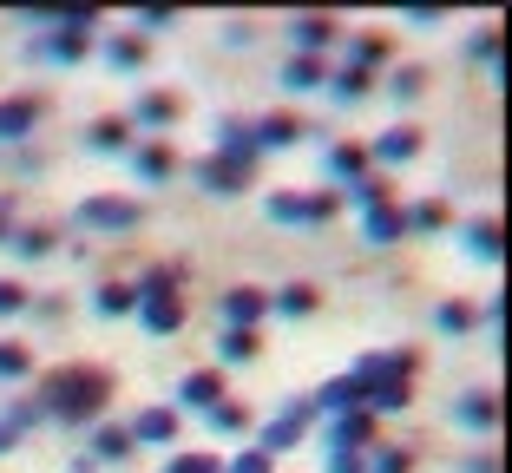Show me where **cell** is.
<instances>
[{
  "instance_id": "obj_1",
  "label": "cell",
  "mask_w": 512,
  "mask_h": 473,
  "mask_svg": "<svg viewBox=\"0 0 512 473\" xmlns=\"http://www.w3.org/2000/svg\"><path fill=\"white\" fill-rule=\"evenodd\" d=\"M112 395H119V388H112V375H106V368H92V362H73V368L40 375V414H53V421H66V428L99 421Z\"/></svg>"
},
{
  "instance_id": "obj_2",
  "label": "cell",
  "mask_w": 512,
  "mask_h": 473,
  "mask_svg": "<svg viewBox=\"0 0 512 473\" xmlns=\"http://www.w3.org/2000/svg\"><path fill=\"white\" fill-rule=\"evenodd\" d=\"M138 316H145L151 336H178V329H184V296H178V276H171V270L145 276V290H138Z\"/></svg>"
},
{
  "instance_id": "obj_3",
  "label": "cell",
  "mask_w": 512,
  "mask_h": 473,
  "mask_svg": "<svg viewBox=\"0 0 512 473\" xmlns=\"http://www.w3.org/2000/svg\"><path fill=\"white\" fill-rule=\"evenodd\" d=\"M309 428H316V401H289V408L283 414H276V421H270V428H263V441H256V447H263V454H283V447H296L302 441V434H309Z\"/></svg>"
},
{
  "instance_id": "obj_4",
  "label": "cell",
  "mask_w": 512,
  "mask_h": 473,
  "mask_svg": "<svg viewBox=\"0 0 512 473\" xmlns=\"http://www.w3.org/2000/svg\"><path fill=\"white\" fill-rule=\"evenodd\" d=\"M362 447H375V414L368 408L329 414V447H322V454H362Z\"/></svg>"
},
{
  "instance_id": "obj_5",
  "label": "cell",
  "mask_w": 512,
  "mask_h": 473,
  "mask_svg": "<svg viewBox=\"0 0 512 473\" xmlns=\"http://www.w3.org/2000/svg\"><path fill=\"white\" fill-rule=\"evenodd\" d=\"M224 329H256V322L270 316V290H256V283H237V290H224Z\"/></svg>"
},
{
  "instance_id": "obj_6",
  "label": "cell",
  "mask_w": 512,
  "mask_h": 473,
  "mask_svg": "<svg viewBox=\"0 0 512 473\" xmlns=\"http://www.w3.org/2000/svg\"><path fill=\"white\" fill-rule=\"evenodd\" d=\"M79 224L119 237V230H138V204L132 198H86V204H79Z\"/></svg>"
},
{
  "instance_id": "obj_7",
  "label": "cell",
  "mask_w": 512,
  "mask_h": 473,
  "mask_svg": "<svg viewBox=\"0 0 512 473\" xmlns=\"http://www.w3.org/2000/svg\"><path fill=\"white\" fill-rule=\"evenodd\" d=\"M250 171H256V158H204V165H197V178H204V191H224V198H237L243 184H250Z\"/></svg>"
},
{
  "instance_id": "obj_8",
  "label": "cell",
  "mask_w": 512,
  "mask_h": 473,
  "mask_svg": "<svg viewBox=\"0 0 512 473\" xmlns=\"http://www.w3.org/2000/svg\"><path fill=\"white\" fill-rule=\"evenodd\" d=\"M407 158H421V125H388L368 145V165H407Z\"/></svg>"
},
{
  "instance_id": "obj_9",
  "label": "cell",
  "mask_w": 512,
  "mask_h": 473,
  "mask_svg": "<svg viewBox=\"0 0 512 473\" xmlns=\"http://www.w3.org/2000/svg\"><path fill=\"white\" fill-rule=\"evenodd\" d=\"M178 434H184V414L178 408H145L132 421V447L145 441V447H178Z\"/></svg>"
},
{
  "instance_id": "obj_10",
  "label": "cell",
  "mask_w": 512,
  "mask_h": 473,
  "mask_svg": "<svg viewBox=\"0 0 512 473\" xmlns=\"http://www.w3.org/2000/svg\"><path fill=\"white\" fill-rule=\"evenodd\" d=\"M178 119H184V99L165 92V86H151L145 99H138V112H132V125H151V132H165V125H178Z\"/></svg>"
},
{
  "instance_id": "obj_11",
  "label": "cell",
  "mask_w": 512,
  "mask_h": 473,
  "mask_svg": "<svg viewBox=\"0 0 512 473\" xmlns=\"http://www.w3.org/2000/svg\"><path fill=\"white\" fill-rule=\"evenodd\" d=\"M178 401H184V408H197V414H211L217 401H224V368H197V375H184Z\"/></svg>"
},
{
  "instance_id": "obj_12",
  "label": "cell",
  "mask_w": 512,
  "mask_h": 473,
  "mask_svg": "<svg viewBox=\"0 0 512 473\" xmlns=\"http://www.w3.org/2000/svg\"><path fill=\"white\" fill-rule=\"evenodd\" d=\"M289 33H296V53H329L335 46V20L329 14H302V20H289Z\"/></svg>"
},
{
  "instance_id": "obj_13",
  "label": "cell",
  "mask_w": 512,
  "mask_h": 473,
  "mask_svg": "<svg viewBox=\"0 0 512 473\" xmlns=\"http://www.w3.org/2000/svg\"><path fill=\"white\" fill-rule=\"evenodd\" d=\"M362 408V382L355 375H335V382L316 388V414H355Z\"/></svg>"
},
{
  "instance_id": "obj_14",
  "label": "cell",
  "mask_w": 512,
  "mask_h": 473,
  "mask_svg": "<svg viewBox=\"0 0 512 473\" xmlns=\"http://www.w3.org/2000/svg\"><path fill=\"white\" fill-rule=\"evenodd\" d=\"M283 86H289V92L329 86V60H316V53H289V60H283Z\"/></svg>"
},
{
  "instance_id": "obj_15",
  "label": "cell",
  "mask_w": 512,
  "mask_h": 473,
  "mask_svg": "<svg viewBox=\"0 0 512 473\" xmlns=\"http://www.w3.org/2000/svg\"><path fill=\"white\" fill-rule=\"evenodd\" d=\"M460 428H473V434H493V428H499V401L486 395V388L460 395Z\"/></svg>"
},
{
  "instance_id": "obj_16",
  "label": "cell",
  "mask_w": 512,
  "mask_h": 473,
  "mask_svg": "<svg viewBox=\"0 0 512 473\" xmlns=\"http://www.w3.org/2000/svg\"><path fill=\"white\" fill-rule=\"evenodd\" d=\"M250 138H256V145H270V152H276V145H296L302 119H296V112H270L263 125H250Z\"/></svg>"
},
{
  "instance_id": "obj_17",
  "label": "cell",
  "mask_w": 512,
  "mask_h": 473,
  "mask_svg": "<svg viewBox=\"0 0 512 473\" xmlns=\"http://www.w3.org/2000/svg\"><path fill=\"white\" fill-rule=\"evenodd\" d=\"M329 178L335 184H362L368 178V152L362 145H329Z\"/></svg>"
},
{
  "instance_id": "obj_18",
  "label": "cell",
  "mask_w": 512,
  "mask_h": 473,
  "mask_svg": "<svg viewBox=\"0 0 512 473\" xmlns=\"http://www.w3.org/2000/svg\"><path fill=\"white\" fill-rule=\"evenodd\" d=\"M453 224V211L440 198H421L414 211H401V230H421V237H434V230H447Z\"/></svg>"
},
{
  "instance_id": "obj_19",
  "label": "cell",
  "mask_w": 512,
  "mask_h": 473,
  "mask_svg": "<svg viewBox=\"0 0 512 473\" xmlns=\"http://www.w3.org/2000/svg\"><path fill=\"white\" fill-rule=\"evenodd\" d=\"M33 119H40V99H7L0 106V138H27Z\"/></svg>"
},
{
  "instance_id": "obj_20",
  "label": "cell",
  "mask_w": 512,
  "mask_h": 473,
  "mask_svg": "<svg viewBox=\"0 0 512 473\" xmlns=\"http://www.w3.org/2000/svg\"><path fill=\"white\" fill-rule=\"evenodd\" d=\"M106 66H112V73L145 66V40H138V33H112V40H106Z\"/></svg>"
},
{
  "instance_id": "obj_21",
  "label": "cell",
  "mask_w": 512,
  "mask_h": 473,
  "mask_svg": "<svg viewBox=\"0 0 512 473\" xmlns=\"http://www.w3.org/2000/svg\"><path fill=\"white\" fill-rule=\"evenodd\" d=\"M217 152H224V158H256L250 119H224V125H217Z\"/></svg>"
},
{
  "instance_id": "obj_22",
  "label": "cell",
  "mask_w": 512,
  "mask_h": 473,
  "mask_svg": "<svg viewBox=\"0 0 512 473\" xmlns=\"http://www.w3.org/2000/svg\"><path fill=\"white\" fill-rule=\"evenodd\" d=\"M92 460H132V428H92Z\"/></svg>"
},
{
  "instance_id": "obj_23",
  "label": "cell",
  "mask_w": 512,
  "mask_h": 473,
  "mask_svg": "<svg viewBox=\"0 0 512 473\" xmlns=\"http://www.w3.org/2000/svg\"><path fill=\"white\" fill-rule=\"evenodd\" d=\"M86 46H92V33H73V27H53L46 33V60H86Z\"/></svg>"
},
{
  "instance_id": "obj_24",
  "label": "cell",
  "mask_w": 512,
  "mask_h": 473,
  "mask_svg": "<svg viewBox=\"0 0 512 473\" xmlns=\"http://www.w3.org/2000/svg\"><path fill=\"white\" fill-rule=\"evenodd\" d=\"M434 329H440V336H467V329H480V309H473V303H440Z\"/></svg>"
},
{
  "instance_id": "obj_25",
  "label": "cell",
  "mask_w": 512,
  "mask_h": 473,
  "mask_svg": "<svg viewBox=\"0 0 512 473\" xmlns=\"http://www.w3.org/2000/svg\"><path fill=\"white\" fill-rule=\"evenodd\" d=\"M256 349H263V336H256V329H224V342H217V355H224V362H256Z\"/></svg>"
},
{
  "instance_id": "obj_26",
  "label": "cell",
  "mask_w": 512,
  "mask_h": 473,
  "mask_svg": "<svg viewBox=\"0 0 512 473\" xmlns=\"http://www.w3.org/2000/svg\"><path fill=\"white\" fill-rule=\"evenodd\" d=\"M132 145V119H99L92 125V152H125Z\"/></svg>"
},
{
  "instance_id": "obj_27",
  "label": "cell",
  "mask_w": 512,
  "mask_h": 473,
  "mask_svg": "<svg viewBox=\"0 0 512 473\" xmlns=\"http://www.w3.org/2000/svg\"><path fill=\"white\" fill-rule=\"evenodd\" d=\"M467 250L480 263H499V224L493 217H480V224H467Z\"/></svg>"
},
{
  "instance_id": "obj_28",
  "label": "cell",
  "mask_w": 512,
  "mask_h": 473,
  "mask_svg": "<svg viewBox=\"0 0 512 473\" xmlns=\"http://www.w3.org/2000/svg\"><path fill=\"white\" fill-rule=\"evenodd\" d=\"M394 237H407L401 211H394V204H375V211H368V244H394Z\"/></svg>"
},
{
  "instance_id": "obj_29",
  "label": "cell",
  "mask_w": 512,
  "mask_h": 473,
  "mask_svg": "<svg viewBox=\"0 0 512 473\" xmlns=\"http://www.w3.org/2000/svg\"><path fill=\"white\" fill-rule=\"evenodd\" d=\"M335 79V99H368V92H375V73H362V66L348 60L342 73H329Z\"/></svg>"
},
{
  "instance_id": "obj_30",
  "label": "cell",
  "mask_w": 512,
  "mask_h": 473,
  "mask_svg": "<svg viewBox=\"0 0 512 473\" xmlns=\"http://www.w3.org/2000/svg\"><path fill=\"white\" fill-rule=\"evenodd\" d=\"M270 309L276 316H309V309H316V290H309V283H289V290L270 296Z\"/></svg>"
},
{
  "instance_id": "obj_31",
  "label": "cell",
  "mask_w": 512,
  "mask_h": 473,
  "mask_svg": "<svg viewBox=\"0 0 512 473\" xmlns=\"http://www.w3.org/2000/svg\"><path fill=\"white\" fill-rule=\"evenodd\" d=\"M204 421H211V434H243L250 428V408H243V401H217Z\"/></svg>"
},
{
  "instance_id": "obj_32",
  "label": "cell",
  "mask_w": 512,
  "mask_h": 473,
  "mask_svg": "<svg viewBox=\"0 0 512 473\" xmlns=\"http://www.w3.org/2000/svg\"><path fill=\"white\" fill-rule=\"evenodd\" d=\"M388 33H362V40H355V66H362V73H375V66H388Z\"/></svg>"
},
{
  "instance_id": "obj_33",
  "label": "cell",
  "mask_w": 512,
  "mask_h": 473,
  "mask_svg": "<svg viewBox=\"0 0 512 473\" xmlns=\"http://www.w3.org/2000/svg\"><path fill=\"white\" fill-rule=\"evenodd\" d=\"M171 171H178V152H171V145H145V152H138V178H171Z\"/></svg>"
},
{
  "instance_id": "obj_34",
  "label": "cell",
  "mask_w": 512,
  "mask_h": 473,
  "mask_svg": "<svg viewBox=\"0 0 512 473\" xmlns=\"http://www.w3.org/2000/svg\"><path fill=\"white\" fill-rule=\"evenodd\" d=\"M132 309H138L132 283H106V290H99V316H132Z\"/></svg>"
},
{
  "instance_id": "obj_35",
  "label": "cell",
  "mask_w": 512,
  "mask_h": 473,
  "mask_svg": "<svg viewBox=\"0 0 512 473\" xmlns=\"http://www.w3.org/2000/svg\"><path fill=\"white\" fill-rule=\"evenodd\" d=\"M33 375V355L20 342H0V382H27Z\"/></svg>"
},
{
  "instance_id": "obj_36",
  "label": "cell",
  "mask_w": 512,
  "mask_h": 473,
  "mask_svg": "<svg viewBox=\"0 0 512 473\" xmlns=\"http://www.w3.org/2000/svg\"><path fill=\"white\" fill-rule=\"evenodd\" d=\"M368 473H414V454H407V447H375V454H368Z\"/></svg>"
},
{
  "instance_id": "obj_37",
  "label": "cell",
  "mask_w": 512,
  "mask_h": 473,
  "mask_svg": "<svg viewBox=\"0 0 512 473\" xmlns=\"http://www.w3.org/2000/svg\"><path fill=\"white\" fill-rule=\"evenodd\" d=\"M348 198L362 204V211H375V204H388V178H381V171H368L362 184H348Z\"/></svg>"
},
{
  "instance_id": "obj_38",
  "label": "cell",
  "mask_w": 512,
  "mask_h": 473,
  "mask_svg": "<svg viewBox=\"0 0 512 473\" xmlns=\"http://www.w3.org/2000/svg\"><path fill=\"white\" fill-rule=\"evenodd\" d=\"M421 86H427V73H421V66H401V73L388 79V92L401 99V106H407V99H421Z\"/></svg>"
},
{
  "instance_id": "obj_39",
  "label": "cell",
  "mask_w": 512,
  "mask_h": 473,
  "mask_svg": "<svg viewBox=\"0 0 512 473\" xmlns=\"http://www.w3.org/2000/svg\"><path fill=\"white\" fill-rule=\"evenodd\" d=\"M302 211H309V224H335V211H342V191H316V198H302Z\"/></svg>"
},
{
  "instance_id": "obj_40",
  "label": "cell",
  "mask_w": 512,
  "mask_h": 473,
  "mask_svg": "<svg viewBox=\"0 0 512 473\" xmlns=\"http://www.w3.org/2000/svg\"><path fill=\"white\" fill-rule=\"evenodd\" d=\"M14 250H20V257H46V250H53V230H46V224L14 230Z\"/></svg>"
},
{
  "instance_id": "obj_41",
  "label": "cell",
  "mask_w": 512,
  "mask_h": 473,
  "mask_svg": "<svg viewBox=\"0 0 512 473\" xmlns=\"http://www.w3.org/2000/svg\"><path fill=\"white\" fill-rule=\"evenodd\" d=\"M270 217H276V224H309V211H302L296 191H276V198H270Z\"/></svg>"
},
{
  "instance_id": "obj_42",
  "label": "cell",
  "mask_w": 512,
  "mask_h": 473,
  "mask_svg": "<svg viewBox=\"0 0 512 473\" xmlns=\"http://www.w3.org/2000/svg\"><path fill=\"white\" fill-rule=\"evenodd\" d=\"M33 296H27V283H14V276H0V316H20Z\"/></svg>"
},
{
  "instance_id": "obj_43",
  "label": "cell",
  "mask_w": 512,
  "mask_h": 473,
  "mask_svg": "<svg viewBox=\"0 0 512 473\" xmlns=\"http://www.w3.org/2000/svg\"><path fill=\"white\" fill-rule=\"evenodd\" d=\"M165 473H224V460H217V454H178Z\"/></svg>"
},
{
  "instance_id": "obj_44",
  "label": "cell",
  "mask_w": 512,
  "mask_h": 473,
  "mask_svg": "<svg viewBox=\"0 0 512 473\" xmlns=\"http://www.w3.org/2000/svg\"><path fill=\"white\" fill-rule=\"evenodd\" d=\"M230 473H270V454H263V447H243V454L230 460Z\"/></svg>"
},
{
  "instance_id": "obj_45",
  "label": "cell",
  "mask_w": 512,
  "mask_h": 473,
  "mask_svg": "<svg viewBox=\"0 0 512 473\" xmlns=\"http://www.w3.org/2000/svg\"><path fill=\"white\" fill-rule=\"evenodd\" d=\"M329 473H368V454H329Z\"/></svg>"
},
{
  "instance_id": "obj_46",
  "label": "cell",
  "mask_w": 512,
  "mask_h": 473,
  "mask_svg": "<svg viewBox=\"0 0 512 473\" xmlns=\"http://www.w3.org/2000/svg\"><path fill=\"white\" fill-rule=\"evenodd\" d=\"M138 20H145V33H165V27H171V14H165V7H145Z\"/></svg>"
},
{
  "instance_id": "obj_47",
  "label": "cell",
  "mask_w": 512,
  "mask_h": 473,
  "mask_svg": "<svg viewBox=\"0 0 512 473\" xmlns=\"http://www.w3.org/2000/svg\"><path fill=\"white\" fill-rule=\"evenodd\" d=\"M14 447H20V428H14V421H0V454H14Z\"/></svg>"
},
{
  "instance_id": "obj_48",
  "label": "cell",
  "mask_w": 512,
  "mask_h": 473,
  "mask_svg": "<svg viewBox=\"0 0 512 473\" xmlns=\"http://www.w3.org/2000/svg\"><path fill=\"white\" fill-rule=\"evenodd\" d=\"M467 473H499V460H493V454H473V460H467Z\"/></svg>"
},
{
  "instance_id": "obj_49",
  "label": "cell",
  "mask_w": 512,
  "mask_h": 473,
  "mask_svg": "<svg viewBox=\"0 0 512 473\" xmlns=\"http://www.w3.org/2000/svg\"><path fill=\"white\" fill-rule=\"evenodd\" d=\"M7 237H14V211H7V204H0V244H7Z\"/></svg>"
}]
</instances>
